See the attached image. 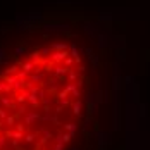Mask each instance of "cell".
<instances>
[{"label": "cell", "instance_id": "cell-1", "mask_svg": "<svg viewBox=\"0 0 150 150\" xmlns=\"http://www.w3.org/2000/svg\"><path fill=\"white\" fill-rule=\"evenodd\" d=\"M86 60L54 36L0 64V150H67L86 102Z\"/></svg>", "mask_w": 150, "mask_h": 150}]
</instances>
